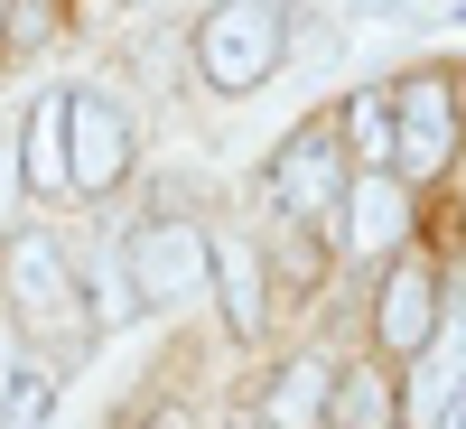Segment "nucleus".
I'll list each match as a JSON object with an SVG mask.
<instances>
[{
	"mask_svg": "<svg viewBox=\"0 0 466 429\" xmlns=\"http://www.w3.org/2000/svg\"><path fill=\"white\" fill-rule=\"evenodd\" d=\"M382 420H392V393L373 373H345V429H382Z\"/></svg>",
	"mask_w": 466,
	"mask_h": 429,
	"instance_id": "16",
	"label": "nucleus"
},
{
	"mask_svg": "<svg viewBox=\"0 0 466 429\" xmlns=\"http://www.w3.org/2000/svg\"><path fill=\"white\" fill-rule=\"evenodd\" d=\"M0 281H10V299H19L28 327H47V336L75 327V281H66V252L47 243V233H19V243L0 252Z\"/></svg>",
	"mask_w": 466,
	"mask_h": 429,
	"instance_id": "3",
	"label": "nucleus"
},
{
	"mask_svg": "<svg viewBox=\"0 0 466 429\" xmlns=\"http://www.w3.org/2000/svg\"><path fill=\"white\" fill-rule=\"evenodd\" d=\"M140 308H149V299H140V281H131V252H103V261H94V318H103V327H131Z\"/></svg>",
	"mask_w": 466,
	"mask_h": 429,
	"instance_id": "15",
	"label": "nucleus"
},
{
	"mask_svg": "<svg viewBox=\"0 0 466 429\" xmlns=\"http://www.w3.org/2000/svg\"><path fill=\"white\" fill-rule=\"evenodd\" d=\"M401 233H410V197H401L392 169L345 178V252H392Z\"/></svg>",
	"mask_w": 466,
	"mask_h": 429,
	"instance_id": "8",
	"label": "nucleus"
},
{
	"mask_svg": "<svg viewBox=\"0 0 466 429\" xmlns=\"http://www.w3.org/2000/svg\"><path fill=\"white\" fill-rule=\"evenodd\" d=\"M66 103L75 94H47L19 122V169H28V187H75V159H66Z\"/></svg>",
	"mask_w": 466,
	"mask_h": 429,
	"instance_id": "10",
	"label": "nucleus"
},
{
	"mask_svg": "<svg viewBox=\"0 0 466 429\" xmlns=\"http://www.w3.org/2000/svg\"><path fill=\"white\" fill-rule=\"evenodd\" d=\"M131 281H140L149 308H187V299H206V290H215V243H206L197 224L159 215V224H140V233H131Z\"/></svg>",
	"mask_w": 466,
	"mask_h": 429,
	"instance_id": "2",
	"label": "nucleus"
},
{
	"mask_svg": "<svg viewBox=\"0 0 466 429\" xmlns=\"http://www.w3.org/2000/svg\"><path fill=\"white\" fill-rule=\"evenodd\" d=\"M56 411V373H37V364H0V429H47Z\"/></svg>",
	"mask_w": 466,
	"mask_h": 429,
	"instance_id": "12",
	"label": "nucleus"
},
{
	"mask_svg": "<svg viewBox=\"0 0 466 429\" xmlns=\"http://www.w3.org/2000/svg\"><path fill=\"white\" fill-rule=\"evenodd\" d=\"M457 373H466V355H457V345H439V355L410 373V402H401V411H410L420 429H439V411L457 402Z\"/></svg>",
	"mask_w": 466,
	"mask_h": 429,
	"instance_id": "14",
	"label": "nucleus"
},
{
	"mask_svg": "<svg viewBox=\"0 0 466 429\" xmlns=\"http://www.w3.org/2000/svg\"><path fill=\"white\" fill-rule=\"evenodd\" d=\"M373 327H382V345H392V355H430V345H439V271L420 261V252H410V261H392Z\"/></svg>",
	"mask_w": 466,
	"mask_h": 429,
	"instance_id": "6",
	"label": "nucleus"
},
{
	"mask_svg": "<svg viewBox=\"0 0 466 429\" xmlns=\"http://www.w3.org/2000/svg\"><path fill=\"white\" fill-rule=\"evenodd\" d=\"M439 429H466V393H457V402H448V411H439Z\"/></svg>",
	"mask_w": 466,
	"mask_h": 429,
	"instance_id": "18",
	"label": "nucleus"
},
{
	"mask_svg": "<svg viewBox=\"0 0 466 429\" xmlns=\"http://www.w3.org/2000/svg\"><path fill=\"white\" fill-rule=\"evenodd\" d=\"M66 159H75V187H112L131 169V112L112 94H75L66 103Z\"/></svg>",
	"mask_w": 466,
	"mask_h": 429,
	"instance_id": "5",
	"label": "nucleus"
},
{
	"mask_svg": "<svg viewBox=\"0 0 466 429\" xmlns=\"http://www.w3.org/2000/svg\"><path fill=\"white\" fill-rule=\"evenodd\" d=\"M345 140H355L373 169H401V112H392V94H364L355 112H345Z\"/></svg>",
	"mask_w": 466,
	"mask_h": 429,
	"instance_id": "13",
	"label": "nucleus"
},
{
	"mask_svg": "<svg viewBox=\"0 0 466 429\" xmlns=\"http://www.w3.org/2000/svg\"><path fill=\"white\" fill-rule=\"evenodd\" d=\"M392 112H401V169L410 178L448 169V149H457V94L439 85V75H410V85L392 94Z\"/></svg>",
	"mask_w": 466,
	"mask_h": 429,
	"instance_id": "7",
	"label": "nucleus"
},
{
	"mask_svg": "<svg viewBox=\"0 0 466 429\" xmlns=\"http://www.w3.org/2000/svg\"><path fill=\"white\" fill-rule=\"evenodd\" d=\"M289 47V0H215L197 28V75L215 94H252L261 75H280Z\"/></svg>",
	"mask_w": 466,
	"mask_h": 429,
	"instance_id": "1",
	"label": "nucleus"
},
{
	"mask_svg": "<svg viewBox=\"0 0 466 429\" xmlns=\"http://www.w3.org/2000/svg\"><path fill=\"white\" fill-rule=\"evenodd\" d=\"M327 393H336V364H318V355H299V364H289L280 383H270V402H261V420H270V429H318Z\"/></svg>",
	"mask_w": 466,
	"mask_h": 429,
	"instance_id": "11",
	"label": "nucleus"
},
{
	"mask_svg": "<svg viewBox=\"0 0 466 429\" xmlns=\"http://www.w3.org/2000/svg\"><path fill=\"white\" fill-rule=\"evenodd\" d=\"M19 178H28L19 159H0V224H10V197H19Z\"/></svg>",
	"mask_w": 466,
	"mask_h": 429,
	"instance_id": "17",
	"label": "nucleus"
},
{
	"mask_svg": "<svg viewBox=\"0 0 466 429\" xmlns=\"http://www.w3.org/2000/svg\"><path fill=\"white\" fill-rule=\"evenodd\" d=\"M215 243V299H224V318H233V336H261V252L243 243V233H206Z\"/></svg>",
	"mask_w": 466,
	"mask_h": 429,
	"instance_id": "9",
	"label": "nucleus"
},
{
	"mask_svg": "<svg viewBox=\"0 0 466 429\" xmlns=\"http://www.w3.org/2000/svg\"><path fill=\"white\" fill-rule=\"evenodd\" d=\"M270 206L280 215H336L345 206V149H336V131H299L280 159H270Z\"/></svg>",
	"mask_w": 466,
	"mask_h": 429,
	"instance_id": "4",
	"label": "nucleus"
}]
</instances>
